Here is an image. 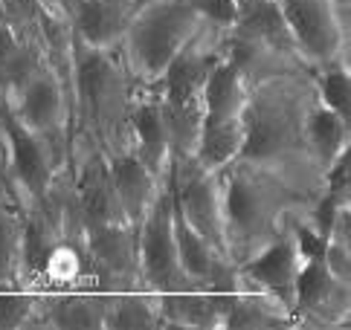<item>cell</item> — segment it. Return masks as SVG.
I'll use <instances>...</instances> for the list:
<instances>
[{
  "label": "cell",
  "instance_id": "18",
  "mask_svg": "<svg viewBox=\"0 0 351 330\" xmlns=\"http://www.w3.org/2000/svg\"><path fill=\"white\" fill-rule=\"evenodd\" d=\"M337 278L331 275V270L325 266V258H311V261H302L299 266V275H296V293H293V313H313L325 307L331 301Z\"/></svg>",
  "mask_w": 351,
  "mask_h": 330
},
{
  "label": "cell",
  "instance_id": "15",
  "mask_svg": "<svg viewBox=\"0 0 351 330\" xmlns=\"http://www.w3.org/2000/svg\"><path fill=\"white\" fill-rule=\"evenodd\" d=\"M235 32L256 47H293L287 35L279 0H235Z\"/></svg>",
  "mask_w": 351,
  "mask_h": 330
},
{
  "label": "cell",
  "instance_id": "2",
  "mask_svg": "<svg viewBox=\"0 0 351 330\" xmlns=\"http://www.w3.org/2000/svg\"><path fill=\"white\" fill-rule=\"evenodd\" d=\"M200 23L204 21L186 0H154L145 6L125 29L136 73L145 81H157L171 58L197 35Z\"/></svg>",
  "mask_w": 351,
  "mask_h": 330
},
{
  "label": "cell",
  "instance_id": "24",
  "mask_svg": "<svg viewBox=\"0 0 351 330\" xmlns=\"http://www.w3.org/2000/svg\"><path fill=\"white\" fill-rule=\"evenodd\" d=\"M331 67H325L319 73V101L322 107H328L334 113H340L343 119L351 116V81L346 67H334V61H328Z\"/></svg>",
  "mask_w": 351,
  "mask_h": 330
},
{
  "label": "cell",
  "instance_id": "25",
  "mask_svg": "<svg viewBox=\"0 0 351 330\" xmlns=\"http://www.w3.org/2000/svg\"><path fill=\"white\" fill-rule=\"evenodd\" d=\"M18 252H21V226L15 218L0 212V290L12 287L18 270Z\"/></svg>",
  "mask_w": 351,
  "mask_h": 330
},
{
  "label": "cell",
  "instance_id": "22",
  "mask_svg": "<svg viewBox=\"0 0 351 330\" xmlns=\"http://www.w3.org/2000/svg\"><path fill=\"white\" fill-rule=\"evenodd\" d=\"M53 252H56V244L49 238L47 226L32 220L21 229V252H18V264L23 266L27 278H41L47 275L49 270V261H53Z\"/></svg>",
  "mask_w": 351,
  "mask_h": 330
},
{
  "label": "cell",
  "instance_id": "8",
  "mask_svg": "<svg viewBox=\"0 0 351 330\" xmlns=\"http://www.w3.org/2000/svg\"><path fill=\"white\" fill-rule=\"evenodd\" d=\"M299 266H302V258H299L293 235H285L279 240H273L265 252H258V255L241 270V275L247 281H253V287L261 290L267 299L279 301L287 313H293V293H296Z\"/></svg>",
  "mask_w": 351,
  "mask_h": 330
},
{
  "label": "cell",
  "instance_id": "28",
  "mask_svg": "<svg viewBox=\"0 0 351 330\" xmlns=\"http://www.w3.org/2000/svg\"><path fill=\"white\" fill-rule=\"evenodd\" d=\"M328 192L348 197V151H343V154L328 165Z\"/></svg>",
  "mask_w": 351,
  "mask_h": 330
},
{
  "label": "cell",
  "instance_id": "9",
  "mask_svg": "<svg viewBox=\"0 0 351 330\" xmlns=\"http://www.w3.org/2000/svg\"><path fill=\"white\" fill-rule=\"evenodd\" d=\"M79 96L93 122H108L122 101V75L105 49L87 47L79 53Z\"/></svg>",
  "mask_w": 351,
  "mask_h": 330
},
{
  "label": "cell",
  "instance_id": "19",
  "mask_svg": "<svg viewBox=\"0 0 351 330\" xmlns=\"http://www.w3.org/2000/svg\"><path fill=\"white\" fill-rule=\"evenodd\" d=\"M108 301L99 296H58L44 310L49 327H102Z\"/></svg>",
  "mask_w": 351,
  "mask_h": 330
},
{
  "label": "cell",
  "instance_id": "12",
  "mask_svg": "<svg viewBox=\"0 0 351 330\" xmlns=\"http://www.w3.org/2000/svg\"><path fill=\"white\" fill-rule=\"evenodd\" d=\"M79 203H82V218L87 229H102V226H125V214L119 209V200L110 186L108 162L93 160L82 171L79 183Z\"/></svg>",
  "mask_w": 351,
  "mask_h": 330
},
{
  "label": "cell",
  "instance_id": "1",
  "mask_svg": "<svg viewBox=\"0 0 351 330\" xmlns=\"http://www.w3.org/2000/svg\"><path fill=\"white\" fill-rule=\"evenodd\" d=\"M244 64L235 58L215 61L200 90V128L195 160L200 168L218 171L232 162L244 139Z\"/></svg>",
  "mask_w": 351,
  "mask_h": 330
},
{
  "label": "cell",
  "instance_id": "13",
  "mask_svg": "<svg viewBox=\"0 0 351 330\" xmlns=\"http://www.w3.org/2000/svg\"><path fill=\"white\" fill-rule=\"evenodd\" d=\"M15 116L35 134H47L58 128L61 116H64V96L53 75L35 73L21 84V105Z\"/></svg>",
  "mask_w": 351,
  "mask_h": 330
},
{
  "label": "cell",
  "instance_id": "5",
  "mask_svg": "<svg viewBox=\"0 0 351 330\" xmlns=\"http://www.w3.org/2000/svg\"><path fill=\"white\" fill-rule=\"evenodd\" d=\"M291 44L305 58L328 64L346 41V23L334 0H279Z\"/></svg>",
  "mask_w": 351,
  "mask_h": 330
},
{
  "label": "cell",
  "instance_id": "20",
  "mask_svg": "<svg viewBox=\"0 0 351 330\" xmlns=\"http://www.w3.org/2000/svg\"><path fill=\"white\" fill-rule=\"evenodd\" d=\"M102 327H114V330H119V327H160L157 299H148V296L108 299Z\"/></svg>",
  "mask_w": 351,
  "mask_h": 330
},
{
  "label": "cell",
  "instance_id": "10",
  "mask_svg": "<svg viewBox=\"0 0 351 330\" xmlns=\"http://www.w3.org/2000/svg\"><path fill=\"white\" fill-rule=\"evenodd\" d=\"M0 119H3V128L12 145V168H15V177L35 200H44L49 192V174H53V168H49V157L44 145L38 142V134L29 131L15 116V110H9V107L0 110Z\"/></svg>",
  "mask_w": 351,
  "mask_h": 330
},
{
  "label": "cell",
  "instance_id": "11",
  "mask_svg": "<svg viewBox=\"0 0 351 330\" xmlns=\"http://www.w3.org/2000/svg\"><path fill=\"white\" fill-rule=\"evenodd\" d=\"M108 174L125 220L131 226H140L148 206L154 203V174L145 168L136 154L114 157L108 162Z\"/></svg>",
  "mask_w": 351,
  "mask_h": 330
},
{
  "label": "cell",
  "instance_id": "26",
  "mask_svg": "<svg viewBox=\"0 0 351 330\" xmlns=\"http://www.w3.org/2000/svg\"><path fill=\"white\" fill-rule=\"evenodd\" d=\"M38 301L27 293H15V290L3 287L0 290V330H15L27 327L29 319H35Z\"/></svg>",
  "mask_w": 351,
  "mask_h": 330
},
{
  "label": "cell",
  "instance_id": "27",
  "mask_svg": "<svg viewBox=\"0 0 351 330\" xmlns=\"http://www.w3.org/2000/svg\"><path fill=\"white\" fill-rule=\"evenodd\" d=\"M197 15L200 21H209L215 27H223L230 29L235 23V0H186Z\"/></svg>",
  "mask_w": 351,
  "mask_h": 330
},
{
  "label": "cell",
  "instance_id": "4",
  "mask_svg": "<svg viewBox=\"0 0 351 330\" xmlns=\"http://www.w3.org/2000/svg\"><path fill=\"white\" fill-rule=\"evenodd\" d=\"M273 192L261 177L235 171L221 186V220H223V244L250 246L261 238V232L273 220Z\"/></svg>",
  "mask_w": 351,
  "mask_h": 330
},
{
  "label": "cell",
  "instance_id": "21",
  "mask_svg": "<svg viewBox=\"0 0 351 330\" xmlns=\"http://www.w3.org/2000/svg\"><path fill=\"white\" fill-rule=\"evenodd\" d=\"M282 325L285 316L276 313L258 296H238V293L227 296L221 327H282Z\"/></svg>",
  "mask_w": 351,
  "mask_h": 330
},
{
  "label": "cell",
  "instance_id": "23",
  "mask_svg": "<svg viewBox=\"0 0 351 330\" xmlns=\"http://www.w3.org/2000/svg\"><path fill=\"white\" fill-rule=\"evenodd\" d=\"M29 79V67H27V53L21 49L15 29L9 23V9L0 0V84L6 81H18L23 84Z\"/></svg>",
  "mask_w": 351,
  "mask_h": 330
},
{
  "label": "cell",
  "instance_id": "6",
  "mask_svg": "<svg viewBox=\"0 0 351 330\" xmlns=\"http://www.w3.org/2000/svg\"><path fill=\"white\" fill-rule=\"evenodd\" d=\"M171 197L178 203L183 220L218 252L227 249L223 244V220H221V186L215 171L195 165L189 174L171 171Z\"/></svg>",
  "mask_w": 351,
  "mask_h": 330
},
{
  "label": "cell",
  "instance_id": "3",
  "mask_svg": "<svg viewBox=\"0 0 351 330\" xmlns=\"http://www.w3.org/2000/svg\"><path fill=\"white\" fill-rule=\"evenodd\" d=\"M140 270L143 281L154 293H180V290H195L186 278L178 240H174V220H171V192L154 197L145 218L140 220Z\"/></svg>",
  "mask_w": 351,
  "mask_h": 330
},
{
  "label": "cell",
  "instance_id": "7",
  "mask_svg": "<svg viewBox=\"0 0 351 330\" xmlns=\"http://www.w3.org/2000/svg\"><path fill=\"white\" fill-rule=\"evenodd\" d=\"M293 145V119L282 101L258 99L244 107V139L238 157L247 162H261L285 154Z\"/></svg>",
  "mask_w": 351,
  "mask_h": 330
},
{
  "label": "cell",
  "instance_id": "29",
  "mask_svg": "<svg viewBox=\"0 0 351 330\" xmlns=\"http://www.w3.org/2000/svg\"><path fill=\"white\" fill-rule=\"evenodd\" d=\"M12 12H21V15H29L32 12V0H3Z\"/></svg>",
  "mask_w": 351,
  "mask_h": 330
},
{
  "label": "cell",
  "instance_id": "17",
  "mask_svg": "<svg viewBox=\"0 0 351 330\" xmlns=\"http://www.w3.org/2000/svg\"><path fill=\"white\" fill-rule=\"evenodd\" d=\"M305 136H308V145L313 154H317V160L328 168L343 151H348V119H343L340 113L319 105L308 116Z\"/></svg>",
  "mask_w": 351,
  "mask_h": 330
},
{
  "label": "cell",
  "instance_id": "14",
  "mask_svg": "<svg viewBox=\"0 0 351 330\" xmlns=\"http://www.w3.org/2000/svg\"><path fill=\"white\" fill-rule=\"evenodd\" d=\"M131 23L128 0H79L76 27L87 47L105 49L125 35Z\"/></svg>",
  "mask_w": 351,
  "mask_h": 330
},
{
  "label": "cell",
  "instance_id": "16",
  "mask_svg": "<svg viewBox=\"0 0 351 330\" xmlns=\"http://www.w3.org/2000/svg\"><path fill=\"white\" fill-rule=\"evenodd\" d=\"M131 128L136 139V157L154 177L166 168V160L171 154V136H169V122L162 105L154 101H143L131 110Z\"/></svg>",
  "mask_w": 351,
  "mask_h": 330
}]
</instances>
